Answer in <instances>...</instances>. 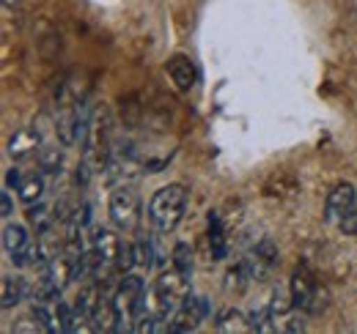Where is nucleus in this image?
Here are the masks:
<instances>
[{"label": "nucleus", "instance_id": "nucleus-1", "mask_svg": "<svg viewBox=\"0 0 357 334\" xmlns=\"http://www.w3.org/2000/svg\"><path fill=\"white\" fill-rule=\"evenodd\" d=\"M187 200H190V192L184 184H168V186H160L151 200H149V222L151 228L160 233V236H168L176 230V225L184 216L187 209Z\"/></svg>", "mask_w": 357, "mask_h": 334}, {"label": "nucleus", "instance_id": "nucleus-2", "mask_svg": "<svg viewBox=\"0 0 357 334\" xmlns=\"http://www.w3.org/2000/svg\"><path fill=\"white\" fill-rule=\"evenodd\" d=\"M107 216L113 222L116 230L121 233H135L143 216V206H140V192L132 184H116L107 200Z\"/></svg>", "mask_w": 357, "mask_h": 334}, {"label": "nucleus", "instance_id": "nucleus-3", "mask_svg": "<svg viewBox=\"0 0 357 334\" xmlns=\"http://www.w3.org/2000/svg\"><path fill=\"white\" fill-rule=\"evenodd\" d=\"M212 307L204 296H187L178 310L171 315V324H168V332H195L206 318H209Z\"/></svg>", "mask_w": 357, "mask_h": 334}, {"label": "nucleus", "instance_id": "nucleus-4", "mask_svg": "<svg viewBox=\"0 0 357 334\" xmlns=\"http://www.w3.org/2000/svg\"><path fill=\"white\" fill-rule=\"evenodd\" d=\"M3 250L17 266L31 263V233L25 230V225L8 222L3 228Z\"/></svg>", "mask_w": 357, "mask_h": 334}, {"label": "nucleus", "instance_id": "nucleus-5", "mask_svg": "<svg viewBox=\"0 0 357 334\" xmlns=\"http://www.w3.org/2000/svg\"><path fill=\"white\" fill-rule=\"evenodd\" d=\"M355 206H357L355 184H349V181L335 184V186L330 189V195H327V203H324V216H327L330 222H335V225H338V219H341V216H347V214L355 209Z\"/></svg>", "mask_w": 357, "mask_h": 334}, {"label": "nucleus", "instance_id": "nucleus-6", "mask_svg": "<svg viewBox=\"0 0 357 334\" xmlns=\"http://www.w3.org/2000/svg\"><path fill=\"white\" fill-rule=\"evenodd\" d=\"M42 151V132L39 126H22L8 137V157L22 162L28 157H36Z\"/></svg>", "mask_w": 357, "mask_h": 334}, {"label": "nucleus", "instance_id": "nucleus-7", "mask_svg": "<svg viewBox=\"0 0 357 334\" xmlns=\"http://www.w3.org/2000/svg\"><path fill=\"white\" fill-rule=\"evenodd\" d=\"M291 301H294V310L300 312H316V285L305 271H294L291 277Z\"/></svg>", "mask_w": 357, "mask_h": 334}, {"label": "nucleus", "instance_id": "nucleus-8", "mask_svg": "<svg viewBox=\"0 0 357 334\" xmlns=\"http://www.w3.org/2000/svg\"><path fill=\"white\" fill-rule=\"evenodd\" d=\"M168 74H171V80H174L178 90L195 88V80H198V69H195V63L187 55H174L168 61Z\"/></svg>", "mask_w": 357, "mask_h": 334}, {"label": "nucleus", "instance_id": "nucleus-9", "mask_svg": "<svg viewBox=\"0 0 357 334\" xmlns=\"http://www.w3.org/2000/svg\"><path fill=\"white\" fill-rule=\"evenodd\" d=\"M61 252H63V247H61V241L52 236V230H50V233H42L39 241H36V247H31V266L47 269Z\"/></svg>", "mask_w": 357, "mask_h": 334}, {"label": "nucleus", "instance_id": "nucleus-10", "mask_svg": "<svg viewBox=\"0 0 357 334\" xmlns=\"http://www.w3.org/2000/svg\"><path fill=\"white\" fill-rule=\"evenodd\" d=\"M17 195L28 206L39 203L42 195H45V178H42V173H25L22 181H20V186H17Z\"/></svg>", "mask_w": 357, "mask_h": 334}, {"label": "nucleus", "instance_id": "nucleus-11", "mask_svg": "<svg viewBox=\"0 0 357 334\" xmlns=\"http://www.w3.org/2000/svg\"><path fill=\"white\" fill-rule=\"evenodd\" d=\"M209 252H212L215 260H225L228 257V241H225L223 222H220V216L215 211L209 214Z\"/></svg>", "mask_w": 357, "mask_h": 334}, {"label": "nucleus", "instance_id": "nucleus-12", "mask_svg": "<svg viewBox=\"0 0 357 334\" xmlns=\"http://www.w3.org/2000/svg\"><path fill=\"white\" fill-rule=\"evenodd\" d=\"M28 222H31V228H33L36 236L50 233L52 225H55V211L50 209V206H45V203H33V206L28 209Z\"/></svg>", "mask_w": 357, "mask_h": 334}, {"label": "nucleus", "instance_id": "nucleus-13", "mask_svg": "<svg viewBox=\"0 0 357 334\" xmlns=\"http://www.w3.org/2000/svg\"><path fill=\"white\" fill-rule=\"evenodd\" d=\"M215 329H218V332H245V329H250V326H248V318H245L239 310L225 307V310H220V312L215 315Z\"/></svg>", "mask_w": 357, "mask_h": 334}, {"label": "nucleus", "instance_id": "nucleus-14", "mask_svg": "<svg viewBox=\"0 0 357 334\" xmlns=\"http://www.w3.org/2000/svg\"><path fill=\"white\" fill-rule=\"evenodd\" d=\"M22 296H25V280L6 274L3 277V293H0V307L3 310H11V307H17L22 301Z\"/></svg>", "mask_w": 357, "mask_h": 334}, {"label": "nucleus", "instance_id": "nucleus-15", "mask_svg": "<svg viewBox=\"0 0 357 334\" xmlns=\"http://www.w3.org/2000/svg\"><path fill=\"white\" fill-rule=\"evenodd\" d=\"M39 159V170L45 175H58L63 170V151L58 145H42V151L36 154Z\"/></svg>", "mask_w": 357, "mask_h": 334}, {"label": "nucleus", "instance_id": "nucleus-16", "mask_svg": "<svg viewBox=\"0 0 357 334\" xmlns=\"http://www.w3.org/2000/svg\"><path fill=\"white\" fill-rule=\"evenodd\" d=\"M61 285L52 280V274L45 269V274L36 280V285H33V299H39V301H58L61 299Z\"/></svg>", "mask_w": 357, "mask_h": 334}, {"label": "nucleus", "instance_id": "nucleus-17", "mask_svg": "<svg viewBox=\"0 0 357 334\" xmlns=\"http://www.w3.org/2000/svg\"><path fill=\"white\" fill-rule=\"evenodd\" d=\"M171 263H174V269L181 277L190 280V271H192V250H190V244L178 241L176 247H174V255H171Z\"/></svg>", "mask_w": 357, "mask_h": 334}, {"label": "nucleus", "instance_id": "nucleus-18", "mask_svg": "<svg viewBox=\"0 0 357 334\" xmlns=\"http://www.w3.org/2000/svg\"><path fill=\"white\" fill-rule=\"evenodd\" d=\"M269 321H275L269 304L267 307H259V310H250V315H248L250 332H275V324H269Z\"/></svg>", "mask_w": 357, "mask_h": 334}, {"label": "nucleus", "instance_id": "nucleus-19", "mask_svg": "<svg viewBox=\"0 0 357 334\" xmlns=\"http://www.w3.org/2000/svg\"><path fill=\"white\" fill-rule=\"evenodd\" d=\"M55 324H58V329L61 332H75V326H77V312H75V307H69L66 301H58L55 304Z\"/></svg>", "mask_w": 357, "mask_h": 334}, {"label": "nucleus", "instance_id": "nucleus-20", "mask_svg": "<svg viewBox=\"0 0 357 334\" xmlns=\"http://www.w3.org/2000/svg\"><path fill=\"white\" fill-rule=\"evenodd\" d=\"M132 247H135V266H140V269H151V266H154V247H151V241L137 239Z\"/></svg>", "mask_w": 357, "mask_h": 334}, {"label": "nucleus", "instance_id": "nucleus-21", "mask_svg": "<svg viewBox=\"0 0 357 334\" xmlns=\"http://www.w3.org/2000/svg\"><path fill=\"white\" fill-rule=\"evenodd\" d=\"M31 318H33V324H39V329L42 332H61L58 329V324H52L55 321V315H50L45 310V301H39V304H33L31 307Z\"/></svg>", "mask_w": 357, "mask_h": 334}, {"label": "nucleus", "instance_id": "nucleus-22", "mask_svg": "<svg viewBox=\"0 0 357 334\" xmlns=\"http://www.w3.org/2000/svg\"><path fill=\"white\" fill-rule=\"evenodd\" d=\"M338 230H341L344 236H355L357 239V206L349 211L347 216H341V219H338Z\"/></svg>", "mask_w": 357, "mask_h": 334}, {"label": "nucleus", "instance_id": "nucleus-23", "mask_svg": "<svg viewBox=\"0 0 357 334\" xmlns=\"http://www.w3.org/2000/svg\"><path fill=\"white\" fill-rule=\"evenodd\" d=\"M20 181H22V173H20V167H11V170L6 173V186H8V189H11V186L17 189V186H20Z\"/></svg>", "mask_w": 357, "mask_h": 334}, {"label": "nucleus", "instance_id": "nucleus-24", "mask_svg": "<svg viewBox=\"0 0 357 334\" xmlns=\"http://www.w3.org/2000/svg\"><path fill=\"white\" fill-rule=\"evenodd\" d=\"M0 214H3L6 219L14 214V203H11V195H8V192H3V198H0Z\"/></svg>", "mask_w": 357, "mask_h": 334}, {"label": "nucleus", "instance_id": "nucleus-25", "mask_svg": "<svg viewBox=\"0 0 357 334\" xmlns=\"http://www.w3.org/2000/svg\"><path fill=\"white\" fill-rule=\"evenodd\" d=\"M20 3H22V0H3V6H6V8H17Z\"/></svg>", "mask_w": 357, "mask_h": 334}]
</instances>
